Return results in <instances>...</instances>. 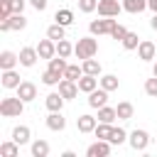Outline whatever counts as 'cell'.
Returning <instances> with one entry per match:
<instances>
[{
	"label": "cell",
	"mask_w": 157,
	"mask_h": 157,
	"mask_svg": "<svg viewBox=\"0 0 157 157\" xmlns=\"http://www.w3.org/2000/svg\"><path fill=\"white\" fill-rule=\"evenodd\" d=\"M74 54L83 61V59H91L98 54V42H96V34H88V37H81L76 44H74Z\"/></svg>",
	"instance_id": "cell-1"
},
{
	"label": "cell",
	"mask_w": 157,
	"mask_h": 157,
	"mask_svg": "<svg viewBox=\"0 0 157 157\" xmlns=\"http://www.w3.org/2000/svg\"><path fill=\"white\" fill-rule=\"evenodd\" d=\"M22 110H25V101L20 96H7L0 101V115L2 118H17V115H22Z\"/></svg>",
	"instance_id": "cell-2"
},
{
	"label": "cell",
	"mask_w": 157,
	"mask_h": 157,
	"mask_svg": "<svg viewBox=\"0 0 157 157\" xmlns=\"http://www.w3.org/2000/svg\"><path fill=\"white\" fill-rule=\"evenodd\" d=\"M115 25H118V22H115L113 17H101V20H91V25H88V32H91V34H96V37H101V34H110Z\"/></svg>",
	"instance_id": "cell-3"
},
{
	"label": "cell",
	"mask_w": 157,
	"mask_h": 157,
	"mask_svg": "<svg viewBox=\"0 0 157 157\" xmlns=\"http://www.w3.org/2000/svg\"><path fill=\"white\" fill-rule=\"evenodd\" d=\"M128 142H130V147L135 152H145L147 145H150V135H147V130H132L128 135Z\"/></svg>",
	"instance_id": "cell-4"
},
{
	"label": "cell",
	"mask_w": 157,
	"mask_h": 157,
	"mask_svg": "<svg viewBox=\"0 0 157 157\" xmlns=\"http://www.w3.org/2000/svg\"><path fill=\"white\" fill-rule=\"evenodd\" d=\"M96 10H98L101 17H118L123 12V2H118V0H98Z\"/></svg>",
	"instance_id": "cell-5"
},
{
	"label": "cell",
	"mask_w": 157,
	"mask_h": 157,
	"mask_svg": "<svg viewBox=\"0 0 157 157\" xmlns=\"http://www.w3.org/2000/svg\"><path fill=\"white\" fill-rule=\"evenodd\" d=\"M113 150V142L110 140H96L93 145L86 147V157H108Z\"/></svg>",
	"instance_id": "cell-6"
},
{
	"label": "cell",
	"mask_w": 157,
	"mask_h": 157,
	"mask_svg": "<svg viewBox=\"0 0 157 157\" xmlns=\"http://www.w3.org/2000/svg\"><path fill=\"white\" fill-rule=\"evenodd\" d=\"M37 59H39V54H37V47H22V49H20V66H25V69H32V66L37 64Z\"/></svg>",
	"instance_id": "cell-7"
},
{
	"label": "cell",
	"mask_w": 157,
	"mask_h": 157,
	"mask_svg": "<svg viewBox=\"0 0 157 157\" xmlns=\"http://www.w3.org/2000/svg\"><path fill=\"white\" fill-rule=\"evenodd\" d=\"M47 128L49 130H54V132H61L64 128H66V118L61 115V110H49V115H47Z\"/></svg>",
	"instance_id": "cell-8"
},
{
	"label": "cell",
	"mask_w": 157,
	"mask_h": 157,
	"mask_svg": "<svg viewBox=\"0 0 157 157\" xmlns=\"http://www.w3.org/2000/svg\"><path fill=\"white\" fill-rule=\"evenodd\" d=\"M37 54H39V59H47V61H49L52 56H56V42L49 39V37L42 39V42L37 44Z\"/></svg>",
	"instance_id": "cell-9"
},
{
	"label": "cell",
	"mask_w": 157,
	"mask_h": 157,
	"mask_svg": "<svg viewBox=\"0 0 157 157\" xmlns=\"http://www.w3.org/2000/svg\"><path fill=\"white\" fill-rule=\"evenodd\" d=\"M15 91H17V96H20L25 103H32V101L37 98V86H34L32 81H22V83H20Z\"/></svg>",
	"instance_id": "cell-10"
},
{
	"label": "cell",
	"mask_w": 157,
	"mask_h": 157,
	"mask_svg": "<svg viewBox=\"0 0 157 157\" xmlns=\"http://www.w3.org/2000/svg\"><path fill=\"white\" fill-rule=\"evenodd\" d=\"M96 125H98V118H93V115H88V113H83V115L76 118V128H78V132H83V135L93 132Z\"/></svg>",
	"instance_id": "cell-11"
},
{
	"label": "cell",
	"mask_w": 157,
	"mask_h": 157,
	"mask_svg": "<svg viewBox=\"0 0 157 157\" xmlns=\"http://www.w3.org/2000/svg\"><path fill=\"white\" fill-rule=\"evenodd\" d=\"M155 54H157V47H155L150 39H142V42L137 44V59H142V61H152Z\"/></svg>",
	"instance_id": "cell-12"
},
{
	"label": "cell",
	"mask_w": 157,
	"mask_h": 157,
	"mask_svg": "<svg viewBox=\"0 0 157 157\" xmlns=\"http://www.w3.org/2000/svg\"><path fill=\"white\" fill-rule=\"evenodd\" d=\"M59 93H61L66 101H71V98L78 96V83H76V81H69V78H61V81H59Z\"/></svg>",
	"instance_id": "cell-13"
},
{
	"label": "cell",
	"mask_w": 157,
	"mask_h": 157,
	"mask_svg": "<svg viewBox=\"0 0 157 157\" xmlns=\"http://www.w3.org/2000/svg\"><path fill=\"white\" fill-rule=\"evenodd\" d=\"M88 105L91 108H101V105H108V91L105 88H96V91H91L88 93Z\"/></svg>",
	"instance_id": "cell-14"
},
{
	"label": "cell",
	"mask_w": 157,
	"mask_h": 157,
	"mask_svg": "<svg viewBox=\"0 0 157 157\" xmlns=\"http://www.w3.org/2000/svg\"><path fill=\"white\" fill-rule=\"evenodd\" d=\"M17 64H20V54H15V52H10V49L0 52V69H2V71L15 69Z\"/></svg>",
	"instance_id": "cell-15"
},
{
	"label": "cell",
	"mask_w": 157,
	"mask_h": 157,
	"mask_svg": "<svg viewBox=\"0 0 157 157\" xmlns=\"http://www.w3.org/2000/svg\"><path fill=\"white\" fill-rule=\"evenodd\" d=\"M0 83H2V88H17L22 81H20V74L15 69H7L0 74Z\"/></svg>",
	"instance_id": "cell-16"
},
{
	"label": "cell",
	"mask_w": 157,
	"mask_h": 157,
	"mask_svg": "<svg viewBox=\"0 0 157 157\" xmlns=\"http://www.w3.org/2000/svg\"><path fill=\"white\" fill-rule=\"evenodd\" d=\"M78 91H83V93H91V91H96L101 83H98V76H91V74H83L78 81Z\"/></svg>",
	"instance_id": "cell-17"
},
{
	"label": "cell",
	"mask_w": 157,
	"mask_h": 157,
	"mask_svg": "<svg viewBox=\"0 0 157 157\" xmlns=\"http://www.w3.org/2000/svg\"><path fill=\"white\" fill-rule=\"evenodd\" d=\"M64 103H66V98H64L59 91H52V93L44 98V105H47V110H61V108H64Z\"/></svg>",
	"instance_id": "cell-18"
},
{
	"label": "cell",
	"mask_w": 157,
	"mask_h": 157,
	"mask_svg": "<svg viewBox=\"0 0 157 157\" xmlns=\"http://www.w3.org/2000/svg\"><path fill=\"white\" fill-rule=\"evenodd\" d=\"M12 140L22 147V145H27V142L32 140V130H29L27 125H17V128H12Z\"/></svg>",
	"instance_id": "cell-19"
},
{
	"label": "cell",
	"mask_w": 157,
	"mask_h": 157,
	"mask_svg": "<svg viewBox=\"0 0 157 157\" xmlns=\"http://www.w3.org/2000/svg\"><path fill=\"white\" fill-rule=\"evenodd\" d=\"M29 150H32V157H49V152H52V147H49L47 140H34L29 145Z\"/></svg>",
	"instance_id": "cell-20"
},
{
	"label": "cell",
	"mask_w": 157,
	"mask_h": 157,
	"mask_svg": "<svg viewBox=\"0 0 157 157\" xmlns=\"http://www.w3.org/2000/svg\"><path fill=\"white\" fill-rule=\"evenodd\" d=\"M115 110H118V120H130V118L135 115V108H132L130 101H120V103L115 105Z\"/></svg>",
	"instance_id": "cell-21"
},
{
	"label": "cell",
	"mask_w": 157,
	"mask_h": 157,
	"mask_svg": "<svg viewBox=\"0 0 157 157\" xmlns=\"http://www.w3.org/2000/svg\"><path fill=\"white\" fill-rule=\"evenodd\" d=\"M123 10L130 15H137V12L147 10V0H123Z\"/></svg>",
	"instance_id": "cell-22"
},
{
	"label": "cell",
	"mask_w": 157,
	"mask_h": 157,
	"mask_svg": "<svg viewBox=\"0 0 157 157\" xmlns=\"http://www.w3.org/2000/svg\"><path fill=\"white\" fill-rule=\"evenodd\" d=\"M54 22H59V25L69 27V25H74V12H71L69 7H61V10H56V12H54Z\"/></svg>",
	"instance_id": "cell-23"
},
{
	"label": "cell",
	"mask_w": 157,
	"mask_h": 157,
	"mask_svg": "<svg viewBox=\"0 0 157 157\" xmlns=\"http://www.w3.org/2000/svg\"><path fill=\"white\" fill-rule=\"evenodd\" d=\"M10 32H22L25 27H27V17L22 15V12H15V15H10Z\"/></svg>",
	"instance_id": "cell-24"
},
{
	"label": "cell",
	"mask_w": 157,
	"mask_h": 157,
	"mask_svg": "<svg viewBox=\"0 0 157 157\" xmlns=\"http://www.w3.org/2000/svg\"><path fill=\"white\" fill-rule=\"evenodd\" d=\"M47 37H49V39H54V42L66 39V27H64V25H59V22H54V25H49V27H47Z\"/></svg>",
	"instance_id": "cell-25"
},
{
	"label": "cell",
	"mask_w": 157,
	"mask_h": 157,
	"mask_svg": "<svg viewBox=\"0 0 157 157\" xmlns=\"http://www.w3.org/2000/svg\"><path fill=\"white\" fill-rule=\"evenodd\" d=\"M81 69H83V74L101 76V61H96L93 56H91V59H83V61H81Z\"/></svg>",
	"instance_id": "cell-26"
},
{
	"label": "cell",
	"mask_w": 157,
	"mask_h": 157,
	"mask_svg": "<svg viewBox=\"0 0 157 157\" xmlns=\"http://www.w3.org/2000/svg\"><path fill=\"white\" fill-rule=\"evenodd\" d=\"M98 83H101V88H105L108 93H110V91H115V88L120 86V81H118V76H115V74H105V76H101V78H98Z\"/></svg>",
	"instance_id": "cell-27"
},
{
	"label": "cell",
	"mask_w": 157,
	"mask_h": 157,
	"mask_svg": "<svg viewBox=\"0 0 157 157\" xmlns=\"http://www.w3.org/2000/svg\"><path fill=\"white\" fill-rule=\"evenodd\" d=\"M118 118V110L110 108V105H101L98 108V123H113Z\"/></svg>",
	"instance_id": "cell-28"
},
{
	"label": "cell",
	"mask_w": 157,
	"mask_h": 157,
	"mask_svg": "<svg viewBox=\"0 0 157 157\" xmlns=\"http://www.w3.org/2000/svg\"><path fill=\"white\" fill-rule=\"evenodd\" d=\"M113 123H98L96 125V130H93V135L98 137V140H110V135H113Z\"/></svg>",
	"instance_id": "cell-29"
},
{
	"label": "cell",
	"mask_w": 157,
	"mask_h": 157,
	"mask_svg": "<svg viewBox=\"0 0 157 157\" xmlns=\"http://www.w3.org/2000/svg\"><path fill=\"white\" fill-rule=\"evenodd\" d=\"M20 155V145L15 140H7L0 145V157H17Z\"/></svg>",
	"instance_id": "cell-30"
},
{
	"label": "cell",
	"mask_w": 157,
	"mask_h": 157,
	"mask_svg": "<svg viewBox=\"0 0 157 157\" xmlns=\"http://www.w3.org/2000/svg\"><path fill=\"white\" fill-rule=\"evenodd\" d=\"M66 66H69V64H66V59L56 54V56H52V59H49V66H47V69H52V71H56L59 76H64V71H66Z\"/></svg>",
	"instance_id": "cell-31"
},
{
	"label": "cell",
	"mask_w": 157,
	"mask_h": 157,
	"mask_svg": "<svg viewBox=\"0 0 157 157\" xmlns=\"http://www.w3.org/2000/svg\"><path fill=\"white\" fill-rule=\"evenodd\" d=\"M140 42H142V39H140V37H137L135 32H128V37H125V39H123L120 44H123V49H125V52H135Z\"/></svg>",
	"instance_id": "cell-32"
},
{
	"label": "cell",
	"mask_w": 157,
	"mask_h": 157,
	"mask_svg": "<svg viewBox=\"0 0 157 157\" xmlns=\"http://www.w3.org/2000/svg\"><path fill=\"white\" fill-rule=\"evenodd\" d=\"M56 54L64 56V59H69V56L74 54V44H71L69 39H59V42H56Z\"/></svg>",
	"instance_id": "cell-33"
},
{
	"label": "cell",
	"mask_w": 157,
	"mask_h": 157,
	"mask_svg": "<svg viewBox=\"0 0 157 157\" xmlns=\"http://www.w3.org/2000/svg\"><path fill=\"white\" fill-rule=\"evenodd\" d=\"M81 76H83V69L78 64H69L66 71H64V78H69V81H78Z\"/></svg>",
	"instance_id": "cell-34"
},
{
	"label": "cell",
	"mask_w": 157,
	"mask_h": 157,
	"mask_svg": "<svg viewBox=\"0 0 157 157\" xmlns=\"http://www.w3.org/2000/svg\"><path fill=\"white\" fill-rule=\"evenodd\" d=\"M61 78H64V76H59V74L52 71V69H47V71L42 74V83H44V86H59Z\"/></svg>",
	"instance_id": "cell-35"
},
{
	"label": "cell",
	"mask_w": 157,
	"mask_h": 157,
	"mask_svg": "<svg viewBox=\"0 0 157 157\" xmlns=\"http://www.w3.org/2000/svg\"><path fill=\"white\" fill-rule=\"evenodd\" d=\"M128 140V132L123 130V128H113V135H110V142L113 145H123Z\"/></svg>",
	"instance_id": "cell-36"
},
{
	"label": "cell",
	"mask_w": 157,
	"mask_h": 157,
	"mask_svg": "<svg viewBox=\"0 0 157 157\" xmlns=\"http://www.w3.org/2000/svg\"><path fill=\"white\" fill-rule=\"evenodd\" d=\"M145 93H147V96H152V98H157V76L145 78Z\"/></svg>",
	"instance_id": "cell-37"
},
{
	"label": "cell",
	"mask_w": 157,
	"mask_h": 157,
	"mask_svg": "<svg viewBox=\"0 0 157 157\" xmlns=\"http://www.w3.org/2000/svg\"><path fill=\"white\" fill-rule=\"evenodd\" d=\"M96 7H98V0H78V10H81V12H86V15H88V12H93Z\"/></svg>",
	"instance_id": "cell-38"
},
{
	"label": "cell",
	"mask_w": 157,
	"mask_h": 157,
	"mask_svg": "<svg viewBox=\"0 0 157 157\" xmlns=\"http://www.w3.org/2000/svg\"><path fill=\"white\" fill-rule=\"evenodd\" d=\"M110 37H113L115 42H123V39L128 37V29H125L123 25H115V27H113V32H110Z\"/></svg>",
	"instance_id": "cell-39"
},
{
	"label": "cell",
	"mask_w": 157,
	"mask_h": 157,
	"mask_svg": "<svg viewBox=\"0 0 157 157\" xmlns=\"http://www.w3.org/2000/svg\"><path fill=\"white\" fill-rule=\"evenodd\" d=\"M7 5H10V10H12V15H15V12H22V10H25L27 0H7Z\"/></svg>",
	"instance_id": "cell-40"
},
{
	"label": "cell",
	"mask_w": 157,
	"mask_h": 157,
	"mask_svg": "<svg viewBox=\"0 0 157 157\" xmlns=\"http://www.w3.org/2000/svg\"><path fill=\"white\" fill-rule=\"evenodd\" d=\"M29 5H32L37 12H44V10H47V5H49V0H29Z\"/></svg>",
	"instance_id": "cell-41"
},
{
	"label": "cell",
	"mask_w": 157,
	"mask_h": 157,
	"mask_svg": "<svg viewBox=\"0 0 157 157\" xmlns=\"http://www.w3.org/2000/svg\"><path fill=\"white\" fill-rule=\"evenodd\" d=\"M150 27L157 32V12H152V20H150Z\"/></svg>",
	"instance_id": "cell-42"
},
{
	"label": "cell",
	"mask_w": 157,
	"mask_h": 157,
	"mask_svg": "<svg viewBox=\"0 0 157 157\" xmlns=\"http://www.w3.org/2000/svg\"><path fill=\"white\" fill-rule=\"evenodd\" d=\"M147 7H150L152 12H157V0H147Z\"/></svg>",
	"instance_id": "cell-43"
},
{
	"label": "cell",
	"mask_w": 157,
	"mask_h": 157,
	"mask_svg": "<svg viewBox=\"0 0 157 157\" xmlns=\"http://www.w3.org/2000/svg\"><path fill=\"white\" fill-rule=\"evenodd\" d=\"M61 157H76V155H74V150H64V152H61Z\"/></svg>",
	"instance_id": "cell-44"
},
{
	"label": "cell",
	"mask_w": 157,
	"mask_h": 157,
	"mask_svg": "<svg viewBox=\"0 0 157 157\" xmlns=\"http://www.w3.org/2000/svg\"><path fill=\"white\" fill-rule=\"evenodd\" d=\"M152 76H157V61H155V66H152Z\"/></svg>",
	"instance_id": "cell-45"
}]
</instances>
